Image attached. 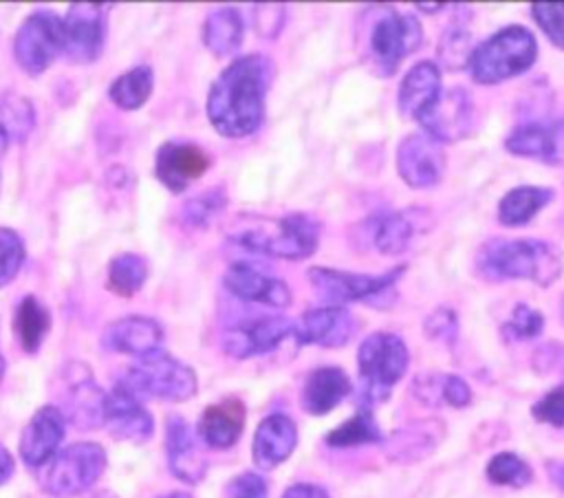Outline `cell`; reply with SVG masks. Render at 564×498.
Returning a JSON list of instances; mask_svg holds the SVG:
<instances>
[{"label": "cell", "instance_id": "7c38bea8", "mask_svg": "<svg viewBox=\"0 0 564 498\" xmlns=\"http://www.w3.org/2000/svg\"><path fill=\"white\" fill-rule=\"evenodd\" d=\"M397 170L410 187L436 185L445 170L443 145L425 132L408 134L397 148Z\"/></svg>", "mask_w": 564, "mask_h": 498}, {"label": "cell", "instance_id": "ba28073f", "mask_svg": "<svg viewBox=\"0 0 564 498\" xmlns=\"http://www.w3.org/2000/svg\"><path fill=\"white\" fill-rule=\"evenodd\" d=\"M403 271H405V264H399L377 275L337 271L328 267H313L308 269V280L322 300L330 302V306H341L355 300H372L390 291L392 284L403 275Z\"/></svg>", "mask_w": 564, "mask_h": 498}, {"label": "cell", "instance_id": "5b68a950", "mask_svg": "<svg viewBox=\"0 0 564 498\" xmlns=\"http://www.w3.org/2000/svg\"><path fill=\"white\" fill-rule=\"evenodd\" d=\"M137 397H156L165 401H185L196 392V375L183 361L163 350L139 357L121 381Z\"/></svg>", "mask_w": 564, "mask_h": 498}, {"label": "cell", "instance_id": "4dcf8cb0", "mask_svg": "<svg viewBox=\"0 0 564 498\" xmlns=\"http://www.w3.org/2000/svg\"><path fill=\"white\" fill-rule=\"evenodd\" d=\"M152 71L148 66H134L128 73L119 75L110 90L108 97L123 110H134L139 108L152 93Z\"/></svg>", "mask_w": 564, "mask_h": 498}, {"label": "cell", "instance_id": "74e56055", "mask_svg": "<svg viewBox=\"0 0 564 498\" xmlns=\"http://www.w3.org/2000/svg\"><path fill=\"white\" fill-rule=\"evenodd\" d=\"M542 328H544L542 313L531 308L529 304H516L509 322L505 324V331L513 339H533L542 333Z\"/></svg>", "mask_w": 564, "mask_h": 498}, {"label": "cell", "instance_id": "2e32d148", "mask_svg": "<svg viewBox=\"0 0 564 498\" xmlns=\"http://www.w3.org/2000/svg\"><path fill=\"white\" fill-rule=\"evenodd\" d=\"M516 156L555 163L564 156V119H540L518 126L505 141Z\"/></svg>", "mask_w": 564, "mask_h": 498}, {"label": "cell", "instance_id": "b9f144b4", "mask_svg": "<svg viewBox=\"0 0 564 498\" xmlns=\"http://www.w3.org/2000/svg\"><path fill=\"white\" fill-rule=\"evenodd\" d=\"M225 498H267V483L258 474H240L227 485Z\"/></svg>", "mask_w": 564, "mask_h": 498}, {"label": "cell", "instance_id": "f35d334b", "mask_svg": "<svg viewBox=\"0 0 564 498\" xmlns=\"http://www.w3.org/2000/svg\"><path fill=\"white\" fill-rule=\"evenodd\" d=\"M225 207V192L223 190H212L205 192L192 201H187L183 214L189 225H207L216 214Z\"/></svg>", "mask_w": 564, "mask_h": 498}, {"label": "cell", "instance_id": "60d3db41", "mask_svg": "<svg viewBox=\"0 0 564 498\" xmlns=\"http://www.w3.org/2000/svg\"><path fill=\"white\" fill-rule=\"evenodd\" d=\"M458 333V320L456 313L452 308H436L432 315H427L425 320V335L434 337V339H443V342H452Z\"/></svg>", "mask_w": 564, "mask_h": 498}, {"label": "cell", "instance_id": "8fae6325", "mask_svg": "<svg viewBox=\"0 0 564 498\" xmlns=\"http://www.w3.org/2000/svg\"><path fill=\"white\" fill-rule=\"evenodd\" d=\"M64 24V53L75 62L99 57L106 37V11L95 2H75L68 7Z\"/></svg>", "mask_w": 564, "mask_h": 498}, {"label": "cell", "instance_id": "9a60e30c", "mask_svg": "<svg viewBox=\"0 0 564 498\" xmlns=\"http://www.w3.org/2000/svg\"><path fill=\"white\" fill-rule=\"evenodd\" d=\"M101 423L110 430L112 436L123 441L143 443L152 434V416L141 405L139 397L132 394L123 383L104 397Z\"/></svg>", "mask_w": 564, "mask_h": 498}, {"label": "cell", "instance_id": "52a82bcc", "mask_svg": "<svg viewBox=\"0 0 564 498\" xmlns=\"http://www.w3.org/2000/svg\"><path fill=\"white\" fill-rule=\"evenodd\" d=\"M106 454L97 443H75L57 452L44 474L42 485L55 496H75L88 489L104 472Z\"/></svg>", "mask_w": 564, "mask_h": 498}, {"label": "cell", "instance_id": "7402d4cb", "mask_svg": "<svg viewBox=\"0 0 564 498\" xmlns=\"http://www.w3.org/2000/svg\"><path fill=\"white\" fill-rule=\"evenodd\" d=\"M441 93L443 88H441L438 66L430 59H423L405 73L399 86V110L405 117L421 121L430 112V108L436 104Z\"/></svg>", "mask_w": 564, "mask_h": 498}, {"label": "cell", "instance_id": "277c9868", "mask_svg": "<svg viewBox=\"0 0 564 498\" xmlns=\"http://www.w3.org/2000/svg\"><path fill=\"white\" fill-rule=\"evenodd\" d=\"M538 57V42L524 26L511 24L496 31L478 44L467 59L471 79L478 84H498L516 77L533 66Z\"/></svg>", "mask_w": 564, "mask_h": 498}, {"label": "cell", "instance_id": "8992f818", "mask_svg": "<svg viewBox=\"0 0 564 498\" xmlns=\"http://www.w3.org/2000/svg\"><path fill=\"white\" fill-rule=\"evenodd\" d=\"M359 375L370 401H383L408 368V348L394 333L368 335L357 353Z\"/></svg>", "mask_w": 564, "mask_h": 498}, {"label": "cell", "instance_id": "7bdbcfd3", "mask_svg": "<svg viewBox=\"0 0 564 498\" xmlns=\"http://www.w3.org/2000/svg\"><path fill=\"white\" fill-rule=\"evenodd\" d=\"M438 394L443 397L445 403L454 405V408H463L471 401V390L469 386L456 377V375H447V377H441L438 381Z\"/></svg>", "mask_w": 564, "mask_h": 498}, {"label": "cell", "instance_id": "e0dca14e", "mask_svg": "<svg viewBox=\"0 0 564 498\" xmlns=\"http://www.w3.org/2000/svg\"><path fill=\"white\" fill-rule=\"evenodd\" d=\"M225 286L231 295L245 302H258L275 308L291 304V289L249 262H234L225 273Z\"/></svg>", "mask_w": 564, "mask_h": 498}, {"label": "cell", "instance_id": "d6a6232c", "mask_svg": "<svg viewBox=\"0 0 564 498\" xmlns=\"http://www.w3.org/2000/svg\"><path fill=\"white\" fill-rule=\"evenodd\" d=\"M0 126L13 141H24L35 126V112L29 99L20 95H7L0 101Z\"/></svg>", "mask_w": 564, "mask_h": 498}, {"label": "cell", "instance_id": "d4e9b609", "mask_svg": "<svg viewBox=\"0 0 564 498\" xmlns=\"http://www.w3.org/2000/svg\"><path fill=\"white\" fill-rule=\"evenodd\" d=\"M161 339H163L161 326L154 320L141 317V315L123 317L106 331L108 348L126 355H137V357H145L159 350Z\"/></svg>", "mask_w": 564, "mask_h": 498}, {"label": "cell", "instance_id": "c3c4849f", "mask_svg": "<svg viewBox=\"0 0 564 498\" xmlns=\"http://www.w3.org/2000/svg\"><path fill=\"white\" fill-rule=\"evenodd\" d=\"M161 498H192L189 494H181V491H174V494H167V496H161Z\"/></svg>", "mask_w": 564, "mask_h": 498}, {"label": "cell", "instance_id": "d590c367", "mask_svg": "<svg viewBox=\"0 0 564 498\" xmlns=\"http://www.w3.org/2000/svg\"><path fill=\"white\" fill-rule=\"evenodd\" d=\"M531 13L546 37L564 48V2H533Z\"/></svg>", "mask_w": 564, "mask_h": 498}, {"label": "cell", "instance_id": "ee69618b", "mask_svg": "<svg viewBox=\"0 0 564 498\" xmlns=\"http://www.w3.org/2000/svg\"><path fill=\"white\" fill-rule=\"evenodd\" d=\"M465 42H467L465 33H452L449 35V44H441V57L445 59L447 66L456 68L460 59L467 62V57H465V48H467Z\"/></svg>", "mask_w": 564, "mask_h": 498}, {"label": "cell", "instance_id": "30bf717a", "mask_svg": "<svg viewBox=\"0 0 564 498\" xmlns=\"http://www.w3.org/2000/svg\"><path fill=\"white\" fill-rule=\"evenodd\" d=\"M423 40L421 24L414 15H401L397 11H386L377 20L370 33V51L381 75H392L403 57L419 48Z\"/></svg>", "mask_w": 564, "mask_h": 498}, {"label": "cell", "instance_id": "ac0fdd59", "mask_svg": "<svg viewBox=\"0 0 564 498\" xmlns=\"http://www.w3.org/2000/svg\"><path fill=\"white\" fill-rule=\"evenodd\" d=\"M355 333V320L344 306H319L306 311L293 326V335L300 344L317 346H344Z\"/></svg>", "mask_w": 564, "mask_h": 498}, {"label": "cell", "instance_id": "bcb514c9", "mask_svg": "<svg viewBox=\"0 0 564 498\" xmlns=\"http://www.w3.org/2000/svg\"><path fill=\"white\" fill-rule=\"evenodd\" d=\"M11 472H13V458H11V454L0 445V485L11 476Z\"/></svg>", "mask_w": 564, "mask_h": 498}, {"label": "cell", "instance_id": "ab89813d", "mask_svg": "<svg viewBox=\"0 0 564 498\" xmlns=\"http://www.w3.org/2000/svg\"><path fill=\"white\" fill-rule=\"evenodd\" d=\"M533 416L542 423H551L562 427L564 425V386L553 388L546 392L535 405H533Z\"/></svg>", "mask_w": 564, "mask_h": 498}, {"label": "cell", "instance_id": "44dd1931", "mask_svg": "<svg viewBox=\"0 0 564 498\" xmlns=\"http://www.w3.org/2000/svg\"><path fill=\"white\" fill-rule=\"evenodd\" d=\"M416 234L412 212H377L361 223V238L379 253L397 256L405 251Z\"/></svg>", "mask_w": 564, "mask_h": 498}, {"label": "cell", "instance_id": "7dc6e473", "mask_svg": "<svg viewBox=\"0 0 564 498\" xmlns=\"http://www.w3.org/2000/svg\"><path fill=\"white\" fill-rule=\"evenodd\" d=\"M7 141H9V137H7V132H4L2 126H0V154H2L4 148H7Z\"/></svg>", "mask_w": 564, "mask_h": 498}, {"label": "cell", "instance_id": "3957f363", "mask_svg": "<svg viewBox=\"0 0 564 498\" xmlns=\"http://www.w3.org/2000/svg\"><path fill=\"white\" fill-rule=\"evenodd\" d=\"M229 240L253 253L302 260L317 249L319 223L300 212L280 218L240 216L229 229Z\"/></svg>", "mask_w": 564, "mask_h": 498}, {"label": "cell", "instance_id": "603a6c76", "mask_svg": "<svg viewBox=\"0 0 564 498\" xmlns=\"http://www.w3.org/2000/svg\"><path fill=\"white\" fill-rule=\"evenodd\" d=\"M167 463L176 478L185 483H198L205 476L207 463L194 439L192 427L181 416L167 419Z\"/></svg>", "mask_w": 564, "mask_h": 498}, {"label": "cell", "instance_id": "836d02e7", "mask_svg": "<svg viewBox=\"0 0 564 498\" xmlns=\"http://www.w3.org/2000/svg\"><path fill=\"white\" fill-rule=\"evenodd\" d=\"M145 262L134 253H123L110 260L108 286L119 295H132L145 282Z\"/></svg>", "mask_w": 564, "mask_h": 498}, {"label": "cell", "instance_id": "4316f807", "mask_svg": "<svg viewBox=\"0 0 564 498\" xmlns=\"http://www.w3.org/2000/svg\"><path fill=\"white\" fill-rule=\"evenodd\" d=\"M350 392V381L344 370L326 366L308 375L302 390V405L311 414L330 412Z\"/></svg>", "mask_w": 564, "mask_h": 498}, {"label": "cell", "instance_id": "e575fe53", "mask_svg": "<svg viewBox=\"0 0 564 498\" xmlns=\"http://www.w3.org/2000/svg\"><path fill=\"white\" fill-rule=\"evenodd\" d=\"M487 476L496 485L522 487L531 480V467L520 456H516L511 452H502L489 461Z\"/></svg>", "mask_w": 564, "mask_h": 498}, {"label": "cell", "instance_id": "f546056e", "mask_svg": "<svg viewBox=\"0 0 564 498\" xmlns=\"http://www.w3.org/2000/svg\"><path fill=\"white\" fill-rule=\"evenodd\" d=\"M48 326H51L48 311L40 304V300H35L33 295H26L20 302L15 317H13V328H15V335L20 339L22 348L29 353L37 350Z\"/></svg>", "mask_w": 564, "mask_h": 498}, {"label": "cell", "instance_id": "4fadbf2b", "mask_svg": "<svg viewBox=\"0 0 564 498\" xmlns=\"http://www.w3.org/2000/svg\"><path fill=\"white\" fill-rule=\"evenodd\" d=\"M293 322L280 315L245 320L229 326L223 335V346L229 355L242 359L273 350L282 339L293 335Z\"/></svg>", "mask_w": 564, "mask_h": 498}, {"label": "cell", "instance_id": "8d00e7d4", "mask_svg": "<svg viewBox=\"0 0 564 498\" xmlns=\"http://www.w3.org/2000/svg\"><path fill=\"white\" fill-rule=\"evenodd\" d=\"M24 260V245L15 231L0 227V286L9 284Z\"/></svg>", "mask_w": 564, "mask_h": 498}, {"label": "cell", "instance_id": "484cf974", "mask_svg": "<svg viewBox=\"0 0 564 498\" xmlns=\"http://www.w3.org/2000/svg\"><path fill=\"white\" fill-rule=\"evenodd\" d=\"M245 425V405L238 399H225L205 408L198 421V434L209 447H231Z\"/></svg>", "mask_w": 564, "mask_h": 498}, {"label": "cell", "instance_id": "f6af8a7d", "mask_svg": "<svg viewBox=\"0 0 564 498\" xmlns=\"http://www.w3.org/2000/svg\"><path fill=\"white\" fill-rule=\"evenodd\" d=\"M282 498H328V494L322 487H317V485L297 483V485L289 487Z\"/></svg>", "mask_w": 564, "mask_h": 498}, {"label": "cell", "instance_id": "d6986e66", "mask_svg": "<svg viewBox=\"0 0 564 498\" xmlns=\"http://www.w3.org/2000/svg\"><path fill=\"white\" fill-rule=\"evenodd\" d=\"M156 178L172 192H183L192 181L205 174L209 156L192 143H165L156 152Z\"/></svg>", "mask_w": 564, "mask_h": 498}, {"label": "cell", "instance_id": "5bb4252c", "mask_svg": "<svg viewBox=\"0 0 564 498\" xmlns=\"http://www.w3.org/2000/svg\"><path fill=\"white\" fill-rule=\"evenodd\" d=\"M423 132L438 143L458 141L469 134L474 126V104L463 88L443 90L430 112L419 121Z\"/></svg>", "mask_w": 564, "mask_h": 498}, {"label": "cell", "instance_id": "1f68e13d", "mask_svg": "<svg viewBox=\"0 0 564 498\" xmlns=\"http://www.w3.org/2000/svg\"><path fill=\"white\" fill-rule=\"evenodd\" d=\"M379 439H381L379 425L375 423L370 410L361 408L346 423H341L339 427L328 432L326 443L333 445V447H352V445L372 443V441H379Z\"/></svg>", "mask_w": 564, "mask_h": 498}, {"label": "cell", "instance_id": "7a4b0ae2", "mask_svg": "<svg viewBox=\"0 0 564 498\" xmlns=\"http://www.w3.org/2000/svg\"><path fill=\"white\" fill-rule=\"evenodd\" d=\"M476 269L494 282L531 280L551 286L564 271V256L555 245L538 238H491L478 251Z\"/></svg>", "mask_w": 564, "mask_h": 498}, {"label": "cell", "instance_id": "f907efd6", "mask_svg": "<svg viewBox=\"0 0 564 498\" xmlns=\"http://www.w3.org/2000/svg\"><path fill=\"white\" fill-rule=\"evenodd\" d=\"M562 317H564V300H562Z\"/></svg>", "mask_w": 564, "mask_h": 498}, {"label": "cell", "instance_id": "cb8c5ba5", "mask_svg": "<svg viewBox=\"0 0 564 498\" xmlns=\"http://www.w3.org/2000/svg\"><path fill=\"white\" fill-rule=\"evenodd\" d=\"M297 443L295 423L286 414H271L260 421L253 436V461L262 469H273L286 461Z\"/></svg>", "mask_w": 564, "mask_h": 498}, {"label": "cell", "instance_id": "83f0119b", "mask_svg": "<svg viewBox=\"0 0 564 498\" xmlns=\"http://www.w3.org/2000/svg\"><path fill=\"white\" fill-rule=\"evenodd\" d=\"M555 192L542 185H520L509 190L498 203V218L507 227L527 225L540 209L553 201Z\"/></svg>", "mask_w": 564, "mask_h": 498}, {"label": "cell", "instance_id": "f1b7e54d", "mask_svg": "<svg viewBox=\"0 0 564 498\" xmlns=\"http://www.w3.org/2000/svg\"><path fill=\"white\" fill-rule=\"evenodd\" d=\"M242 33H245V24H242L238 9H234V7L214 9L207 15L205 26H203V40H205L207 48L220 57L231 55L234 51L240 48Z\"/></svg>", "mask_w": 564, "mask_h": 498}, {"label": "cell", "instance_id": "6da1fadb", "mask_svg": "<svg viewBox=\"0 0 564 498\" xmlns=\"http://www.w3.org/2000/svg\"><path fill=\"white\" fill-rule=\"evenodd\" d=\"M271 77V62L260 53L234 59L218 75L207 97V117L218 134L238 139L260 128Z\"/></svg>", "mask_w": 564, "mask_h": 498}, {"label": "cell", "instance_id": "681fc988", "mask_svg": "<svg viewBox=\"0 0 564 498\" xmlns=\"http://www.w3.org/2000/svg\"><path fill=\"white\" fill-rule=\"evenodd\" d=\"M2 372H4V359H2V355H0V379H2Z\"/></svg>", "mask_w": 564, "mask_h": 498}, {"label": "cell", "instance_id": "9c48e42d", "mask_svg": "<svg viewBox=\"0 0 564 498\" xmlns=\"http://www.w3.org/2000/svg\"><path fill=\"white\" fill-rule=\"evenodd\" d=\"M13 51L18 64L29 75L42 73L57 57V53L64 51L62 20L46 9L31 13L15 33Z\"/></svg>", "mask_w": 564, "mask_h": 498}, {"label": "cell", "instance_id": "ffe728a7", "mask_svg": "<svg viewBox=\"0 0 564 498\" xmlns=\"http://www.w3.org/2000/svg\"><path fill=\"white\" fill-rule=\"evenodd\" d=\"M62 439H64V414L53 405H44L31 416V421L22 432L20 456L31 467L44 465L55 456Z\"/></svg>", "mask_w": 564, "mask_h": 498}]
</instances>
